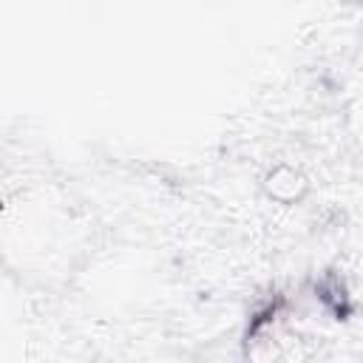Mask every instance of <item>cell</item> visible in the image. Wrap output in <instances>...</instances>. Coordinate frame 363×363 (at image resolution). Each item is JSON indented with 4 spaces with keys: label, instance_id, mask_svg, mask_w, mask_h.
Segmentation results:
<instances>
[{
    "label": "cell",
    "instance_id": "6da1fadb",
    "mask_svg": "<svg viewBox=\"0 0 363 363\" xmlns=\"http://www.w3.org/2000/svg\"><path fill=\"white\" fill-rule=\"evenodd\" d=\"M261 190L269 201L278 204H301L309 193V179L301 167L289 164V162H278L272 164L264 179H261Z\"/></svg>",
    "mask_w": 363,
    "mask_h": 363
},
{
    "label": "cell",
    "instance_id": "7a4b0ae2",
    "mask_svg": "<svg viewBox=\"0 0 363 363\" xmlns=\"http://www.w3.org/2000/svg\"><path fill=\"white\" fill-rule=\"evenodd\" d=\"M247 363H281L284 360V340L281 332L272 326V320H258L252 323L244 346Z\"/></svg>",
    "mask_w": 363,
    "mask_h": 363
}]
</instances>
